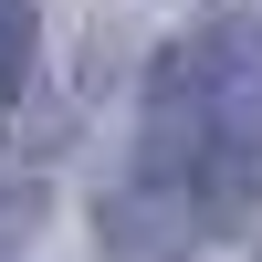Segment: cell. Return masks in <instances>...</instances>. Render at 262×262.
<instances>
[{
    "mask_svg": "<svg viewBox=\"0 0 262 262\" xmlns=\"http://www.w3.org/2000/svg\"><path fill=\"white\" fill-rule=\"evenodd\" d=\"M32 242V189H0V262Z\"/></svg>",
    "mask_w": 262,
    "mask_h": 262,
    "instance_id": "3",
    "label": "cell"
},
{
    "mask_svg": "<svg viewBox=\"0 0 262 262\" xmlns=\"http://www.w3.org/2000/svg\"><path fill=\"white\" fill-rule=\"evenodd\" d=\"M32 53H42L32 0H0V116H11V105H21V84H32Z\"/></svg>",
    "mask_w": 262,
    "mask_h": 262,
    "instance_id": "2",
    "label": "cell"
},
{
    "mask_svg": "<svg viewBox=\"0 0 262 262\" xmlns=\"http://www.w3.org/2000/svg\"><path fill=\"white\" fill-rule=\"evenodd\" d=\"M147 210H168V242L200 231H242L262 210V21H210V32L168 42L158 84H147V147L137 189H116L105 242H137Z\"/></svg>",
    "mask_w": 262,
    "mask_h": 262,
    "instance_id": "1",
    "label": "cell"
}]
</instances>
